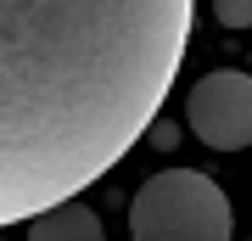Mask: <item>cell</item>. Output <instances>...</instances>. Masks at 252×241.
<instances>
[{
  "mask_svg": "<svg viewBox=\"0 0 252 241\" xmlns=\"http://www.w3.org/2000/svg\"><path fill=\"white\" fill-rule=\"evenodd\" d=\"M190 0H0V224L79 197L162 118Z\"/></svg>",
  "mask_w": 252,
  "mask_h": 241,
  "instance_id": "cell-1",
  "label": "cell"
},
{
  "mask_svg": "<svg viewBox=\"0 0 252 241\" xmlns=\"http://www.w3.org/2000/svg\"><path fill=\"white\" fill-rule=\"evenodd\" d=\"M129 241H230V197L202 169H162L129 197Z\"/></svg>",
  "mask_w": 252,
  "mask_h": 241,
  "instance_id": "cell-2",
  "label": "cell"
},
{
  "mask_svg": "<svg viewBox=\"0 0 252 241\" xmlns=\"http://www.w3.org/2000/svg\"><path fill=\"white\" fill-rule=\"evenodd\" d=\"M185 129L213 152H247L252 146V73L213 68L185 96Z\"/></svg>",
  "mask_w": 252,
  "mask_h": 241,
  "instance_id": "cell-3",
  "label": "cell"
},
{
  "mask_svg": "<svg viewBox=\"0 0 252 241\" xmlns=\"http://www.w3.org/2000/svg\"><path fill=\"white\" fill-rule=\"evenodd\" d=\"M28 241H107V230H101V213L84 197H67L28 219Z\"/></svg>",
  "mask_w": 252,
  "mask_h": 241,
  "instance_id": "cell-4",
  "label": "cell"
},
{
  "mask_svg": "<svg viewBox=\"0 0 252 241\" xmlns=\"http://www.w3.org/2000/svg\"><path fill=\"white\" fill-rule=\"evenodd\" d=\"M213 17L224 28H252V0H213Z\"/></svg>",
  "mask_w": 252,
  "mask_h": 241,
  "instance_id": "cell-5",
  "label": "cell"
},
{
  "mask_svg": "<svg viewBox=\"0 0 252 241\" xmlns=\"http://www.w3.org/2000/svg\"><path fill=\"white\" fill-rule=\"evenodd\" d=\"M146 135H152V146H157V152H168V146H180V129H174V124H162V118H157V124L146 129Z\"/></svg>",
  "mask_w": 252,
  "mask_h": 241,
  "instance_id": "cell-6",
  "label": "cell"
},
{
  "mask_svg": "<svg viewBox=\"0 0 252 241\" xmlns=\"http://www.w3.org/2000/svg\"><path fill=\"white\" fill-rule=\"evenodd\" d=\"M0 241H6V236H0Z\"/></svg>",
  "mask_w": 252,
  "mask_h": 241,
  "instance_id": "cell-7",
  "label": "cell"
}]
</instances>
